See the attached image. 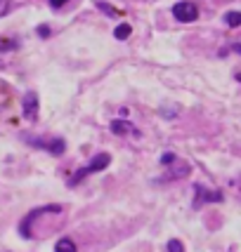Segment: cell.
<instances>
[{
    "label": "cell",
    "instance_id": "obj_3",
    "mask_svg": "<svg viewBox=\"0 0 241 252\" xmlns=\"http://www.w3.org/2000/svg\"><path fill=\"white\" fill-rule=\"evenodd\" d=\"M220 200H222L220 191H208L203 184H194V200H192V205L197 210L203 208L206 203H220Z\"/></svg>",
    "mask_w": 241,
    "mask_h": 252
},
{
    "label": "cell",
    "instance_id": "obj_9",
    "mask_svg": "<svg viewBox=\"0 0 241 252\" xmlns=\"http://www.w3.org/2000/svg\"><path fill=\"white\" fill-rule=\"evenodd\" d=\"M55 250H66V252H76V243L71 238H62L55 243Z\"/></svg>",
    "mask_w": 241,
    "mask_h": 252
},
{
    "label": "cell",
    "instance_id": "obj_18",
    "mask_svg": "<svg viewBox=\"0 0 241 252\" xmlns=\"http://www.w3.org/2000/svg\"><path fill=\"white\" fill-rule=\"evenodd\" d=\"M7 10H10V0H5V5H2V17L7 14Z\"/></svg>",
    "mask_w": 241,
    "mask_h": 252
},
{
    "label": "cell",
    "instance_id": "obj_4",
    "mask_svg": "<svg viewBox=\"0 0 241 252\" xmlns=\"http://www.w3.org/2000/svg\"><path fill=\"white\" fill-rule=\"evenodd\" d=\"M173 17H175L177 22H182V24L197 22V17H199V7L194 5V2H187V0H182V2H177V5H173Z\"/></svg>",
    "mask_w": 241,
    "mask_h": 252
},
{
    "label": "cell",
    "instance_id": "obj_5",
    "mask_svg": "<svg viewBox=\"0 0 241 252\" xmlns=\"http://www.w3.org/2000/svg\"><path fill=\"white\" fill-rule=\"evenodd\" d=\"M22 111H24V118L29 123H33L38 118V94L36 92H26L22 97Z\"/></svg>",
    "mask_w": 241,
    "mask_h": 252
},
{
    "label": "cell",
    "instance_id": "obj_2",
    "mask_svg": "<svg viewBox=\"0 0 241 252\" xmlns=\"http://www.w3.org/2000/svg\"><path fill=\"white\" fill-rule=\"evenodd\" d=\"M24 142L36 146V149H43L50 156H62L66 151V142L64 139H57V137H26L24 134Z\"/></svg>",
    "mask_w": 241,
    "mask_h": 252
},
{
    "label": "cell",
    "instance_id": "obj_15",
    "mask_svg": "<svg viewBox=\"0 0 241 252\" xmlns=\"http://www.w3.org/2000/svg\"><path fill=\"white\" fill-rule=\"evenodd\" d=\"M161 116H163V118H175V116H177V106H175L173 111H168V109L163 106V109H161Z\"/></svg>",
    "mask_w": 241,
    "mask_h": 252
},
{
    "label": "cell",
    "instance_id": "obj_10",
    "mask_svg": "<svg viewBox=\"0 0 241 252\" xmlns=\"http://www.w3.org/2000/svg\"><path fill=\"white\" fill-rule=\"evenodd\" d=\"M225 22H227V26H232V29L241 26V12H227V14H225Z\"/></svg>",
    "mask_w": 241,
    "mask_h": 252
},
{
    "label": "cell",
    "instance_id": "obj_17",
    "mask_svg": "<svg viewBox=\"0 0 241 252\" xmlns=\"http://www.w3.org/2000/svg\"><path fill=\"white\" fill-rule=\"evenodd\" d=\"M232 52H237V55H241V43H232Z\"/></svg>",
    "mask_w": 241,
    "mask_h": 252
},
{
    "label": "cell",
    "instance_id": "obj_13",
    "mask_svg": "<svg viewBox=\"0 0 241 252\" xmlns=\"http://www.w3.org/2000/svg\"><path fill=\"white\" fill-rule=\"evenodd\" d=\"M175 163V154H163L161 156V165H173Z\"/></svg>",
    "mask_w": 241,
    "mask_h": 252
},
{
    "label": "cell",
    "instance_id": "obj_8",
    "mask_svg": "<svg viewBox=\"0 0 241 252\" xmlns=\"http://www.w3.org/2000/svg\"><path fill=\"white\" fill-rule=\"evenodd\" d=\"M132 33V26L130 24H119V26H116V29H114V35H116V40H125V38H128V35H130Z\"/></svg>",
    "mask_w": 241,
    "mask_h": 252
},
{
    "label": "cell",
    "instance_id": "obj_12",
    "mask_svg": "<svg viewBox=\"0 0 241 252\" xmlns=\"http://www.w3.org/2000/svg\"><path fill=\"white\" fill-rule=\"evenodd\" d=\"M165 250H168V252H182V250H185V245H182L180 241H170L168 245H165Z\"/></svg>",
    "mask_w": 241,
    "mask_h": 252
},
{
    "label": "cell",
    "instance_id": "obj_1",
    "mask_svg": "<svg viewBox=\"0 0 241 252\" xmlns=\"http://www.w3.org/2000/svg\"><path fill=\"white\" fill-rule=\"evenodd\" d=\"M109 163H111V156L109 154H97L88 165H85V167H83V170H78L76 175L69 179V187H76V184H80V182H83V179H85L88 175L102 172L104 167H109Z\"/></svg>",
    "mask_w": 241,
    "mask_h": 252
},
{
    "label": "cell",
    "instance_id": "obj_16",
    "mask_svg": "<svg viewBox=\"0 0 241 252\" xmlns=\"http://www.w3.org/2000/svg\"><path fill=\"white\" fill-rule=\"evenodd\" d=\"M66 2H69V0H50V7H52V10H59V7H64Z\"/></svg>",
    "mask_w": 241,
    "mask_h": 252
},
{
    "label": "cell",
    "instance_id": "obj_11",
    "mask_svg": "<svg viewBox=\"0 0 241 252\" xmlns=\"http://www.w3.org/2000/svg\"><path fill=\"white\" fill-rule=\"evenodd\" d=\"M97 10H102L104 14H109V17H116V14H119V10H114L109 2H102V0L97 2Z\"/></svg>",
    "mask_w": 241,
    "mask_h": 252
},
{
    "label": "cell",
    "instance_id": "obj_7",
    "mask_svg": "<svg viewBox=\"0 0 241 252\" xmlns=\"http://www.w3.org/2000/svg\"><path fill=\"white\" fill-rule=\"evenodd\" d=\"M192 172V167H189V163H177L173 170H168L163 177H159L156 182H175V179H182V177H187Z\"/></svg>",
    "mask_w": 241,
    "mask_h": 252
},
{
    "label": "cell",
    "instance_id": "obj_19",
    "mask_svg": "<svg viewBox=\"0 0 241 252\" xmlns=\"http://www.w3.org/2000/svg\"><path fill=\"white\" fill-rule=\"evenodd\" d=\"M237 80H241V73H237Z\"/></svg>",
    "mask_w": 241,
    "mask_h": 252
},
{
    "label": "cell",
    "instance_id": "obj_6",
    "mask_svg": "<svg viewBox=\"0 0 241 252\" xmlns=\"http://www.w3.org/2000/svg\"><path fill=\"white\" fill-rule=\"evenodd\" d=\"M109 130L114 132V134H119V137H140V132H137V127L132 125V123H128V121H111V125H109Z\"/></svg>",
    "mask_w": 241,
    "mask_h": 252
},
{
    "label": "cell",
    "instance_id": "obj_14",
    "mask_svg": "<svg viewBox=\"0 0 241 252\" xmlns=\"http://www.w3.org/2000/svg\"><path fill=\"white\" fill-rule=\"evenodd\" d=\"M36 31H38V35H40V38H50V26H45V24H40Z\"/></svg>",
    "mask_w": 241,
    "mask_h": 252
}]
</instances>
